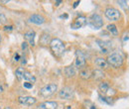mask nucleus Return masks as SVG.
Returning a JSON list of instances; mask_svg holds the SVG:
<instances>
[{"instance_id":"1a4fd4ad","label":"nucleus","mask_w":129,"mask_h":109,"mask_svg":"<svg viewBox=\"0 0 129 109\" xmlns=\"http://www.w3.org/2000/svg\"><path fill=\"white\" fill-rule=\"evenodd\" d=\"M60 97L62 99H66V100H69V99H72L74 97V90L71 88V87H64L62 88V90L60 91Z\"/></svg>"},{"instance_id":"dca6fc26","label":"nucleus","mask_w":129,"mask_h":109,"mask_svg":"<svg viewBox=\"0 0 129 109\" xmlns=\"http://www.w3.org/2000/svg\"><path fill=\"white\" fill-rule=\"evenodd\" d=\"M64 75H66V77L67 78H73L75 75H76V69H75V67L73 66V65H71V66H67L66 68H64Z\"/></svg>"},{"instance_id":"b1692460","label":"nucleus","mask_w":129,"mask_h":109,"mask_svg":"<svg viewBox=\"0 0 129 109\" xmlns=\"http://www.w3.org/2000/svg\"><path fill=\"white\" fill-rule=\"evenodd\" d=\"M107 30L110 32L112 35H117V28H116V26L115 25H113V24H109V25H107Z\"/></svg>"},{"instance_id":"9b49d317","label":"nucleus","mask_w":129,"mask_h":109,"mask_svg":"<svg viewBox=\"0 0 129 109\" xmlns=\"http://www.w3.org/2000/svg\"><path fill=\"white\" fill-rule=\"evenodd\" d=\"M18 101H19L21 104L31 106V105L36 103V98L31 97V96H20V97L18 98Z\"/></svg>"},{"instance_id":"6ab92c4d","label":"nucleus","mask_w":129,"mask_h":109,"mask_svg":"<svg viewBox=\"0 0 129 109\" xmlns=\"http://www.w3.org/2000/svg\"><path fill=\"white\" fill-rule=\"evenodd\" d=\"M23 78L27 80V82H30V83H32V84L36 81L35 77L32 76V75H31L30 72H28V71H24V76H23Z\"/></svg>"},{"instance_id":"f257e3e1","label":"nucleus","mask_w":129,"mask_h":109,"mask_svg":"<svg viewBox=\"0 0 129 109\" xmlns=\"http://www.w3.org/2000/svg\"><path fill=\"white\" fill-rule=\"evenodd\" d=\"M50 48H51V51L53 52V54L58 58L62 57L66 51L64 44L60 39H53L50 42Z\"/></svg>"},{"instance_id":"e433bc0d","label":"nucleus","mask_w":129,"mask_h":109,"mask_svg":"<svg viewBox=\"0 0 129 109\" xmlns=\"http://www.w3.org/2000/svg\"><path fill=\"white\" fill-rule=\"evenodd\" d=\"M5 109H11V108H10V107H6Z\"/></svg>"},{"instance_id":"ddd939ff","label":"nucleus","mask_w":129,"mask_h":109,"mask_svg":"<svg viewBox=\"0 0 129 109\" xmlns=\"http://www.w3.org/2000/svg\"><path fill=\"white\" fill-rule=\"evenodd\" d=\"M35 36H36V34L32 30H30V31L25 33V40L29 43V45L35 46Z\"/></svg>"},{"instance_id":"f704fd0d","label":"nucleus","mask_w":129,"mask_h":109,"mask_svg":"<svg viewBox=\"0 0 129 109\" xmlns=\"http://www.w3.org/2000/svg\"><path fill=\"white\" fill-rule=\"evenodd\" d=\"M22 60H23V61H22V64H25V63H26V59H25L24 56L22 57Z\"/></svg>"},{"instance_id":"bb28decb","label":"nucleus","mask_w":129,"mask_h":109,"mask_svg":"<svg viewBox=\"0 0 129 109\" xmlns=\"http://www.w3.org/2000/svg\"><path fill=\"white\" fill-rule=\"evenodd\" d=\"M12 30H13V27H12V26H5V27H4V31L11 32Z\"/></svg>"},{"instance_id":"412c9836","label":"nucleus","mask_w":129,"mask_h":109,"mask_svg":"<svg viewBox=\"0 0 129 109\" xmlns=\"http://www.w3.org/2000/svg\"><path fill=\"white\" fill-rule=\"evenodd\" d=\"M99 99H100V101H102V102H104V103H106V104H108V105L113 104V100H112V98H111V97L99 95Z\"/></svg>"},{"instance_id":"6e6552de","label":"nucleus","mask_w":129,"mask_h":109,"mask_svg":"<svg viewBox=\"0 0 129 109\" xmlns=\"http://www.w3.org/2000/svg\"><path fill=\"white\" fill-rule=\"evenodd\" d=\"M85 62L86 61H85V57H84L83 53L80 50H78L76 52V66L78 68H81L82 66L85 65Z\"/></svg>"},{"instance_id":"c85d7f7f","label":"nucleus","mask_w":129,"mask_h":109,"mask_svg":"<svg viewBox=\"0 0 129 109\" xmlns=\"http://www.w3.org/2000/svg\"><path fill=\"white\" fill-rule=\"evenodd\" d=\"M13 60H14L15 62H18V61L20 60V55H19L18 53H16V54L14 55V58H13Z\"/></svg>"},{"instance_id":"c756f323","label":"nucleus","mask_w":129,"mask_h":109,"mask_svg":"<svg viewBox=\"0 0 129 109\" xmlns=\"http://www.w3.org/2000/svg\"><path fill=\"white\" fill-rule=\"evenodd\" d=\"M0 22L1 23H5L6 22V17L4 15H2V14L0 15Z\"/></svg>"},{"instance_id":"f8f14e48","label":"nucleus","mask_w":129,"mask_h":109,"mask_svg":"<svg viewBox=\"0 0 129 109\" xmlns=\"http://www.w3.org/2000/svg\"><path fill=\"white\" fill-rule=\"evenodd\" d=\"M58 103L55 101H46L43 103H40V105L37 107V109H57Z\"/></svg>"},{"instance_id":"cd10ccee","label":"nucleus","mask_w":129,"mask_h":109,"mask_svg":"<svg viewBox=\"0 0 129 109\" xmlns=\"http://www.w3.org/2000/svg\"><path fill=\"white\" fill-rule=\"evenodd\" d=\"M128 40H129V32L124 34V36H123V42H126Z\"/></svg>"},{"instance_id":"a878e982","label":"nucleus","mask_w":129,"mask_h":109,"mask_svg":"<svg viewBox=\"0 0 129 109\" xmlns=\"http://www.w3.org/2000/svg\"><path fill=\"white\" fill-rule=\"evenodd\" d=\"M23 86H24L25 88H27V89H31V88L33 87V84L32 83H30V82H27V81H26V82L23 83Z\"/></svg>"},{"instance_id":"2eb2a0df","label":"nucleus","mask_w":129,"mask_h":109,"mask_svg":"<svg viewBox=\"0 0 129 109\" xmlns=\"http://www.w3.org/2000/svg\"><path fill=\"white\" fill-rule=\"evenodd\" d=\"M94 63H95V65H97L99 68H106L107 65H108L106 60L103 59V58H97V59H95Z\"/></svg>"},{"instance_id":"72a5a7b5","label":"nucleus","mask_w":129,"mask_h":109,"mask_svg":"<svg viewBox=\"0 0 129 109\" xmlns=\"http://www.w3.org/2000/svg\"><path fill=\"white\" fill-rule=\"evenodd\" d=\"M68 17H69V16H68V14H63V15L60 16V18H62V19H63V18H64V19H68Z\"/></svg>"},{"instance_id":"a211bd4d","label":"nucleus","mask_w":129,"mask_h":109,"mask_svg":"<svg viewBox=\"0 0 129 109\" xmlns=\"http://www.w3.org/2000/svg\"><path fill=\"white\" fill-rule=\"evenodd\" d=\"M80 77L81 78H83V79H88V78H91V72L88 69H86V68L81 69V71H80Z\"/></svg>"},{"instance_id":"5701e85b","label":"nucleus","mask_w":129,"mask_h":109,"mask_svg":"<svg viewBox=\"0 0 129 109\" xmlns=\"http://www.w3.org/2000/svg\"><path fill=\"white\" fill-rule=\"evenodd\" d=\"M83 109H96V107H95V105L91 101L86 100L83 103Z\"/></svg>"},{"instance_id":"2f4dec72","label":"nucleus","mask_w":129,"mask_h":109,"mask_svg":"<svg viewBox=\"0 0 129 109\" xmlns=\"http://www.w3.org/2000/svg\"><path fill=\"white\" fill-rule=\"evenodd\" d=\"M81 3V1H76L75 3H74V8H77L78 7V5Z\"/></svg>"},{"instance_id":"393cba45","label":"nucleus","mask_w":129,"mask_h":109,"mask_svg":"<svg viewBox=\"0 0 129 109\" xmlns=\"http://www.w3.org/2000/svg\"><path fill=\"white\" fill-rule=\"evenodd\" d=\"M117 3H118V4H119V5H120V6H121L123 9H125V10H126V9H128V4H127V1H118Z\"/></svg>"},{"instance_id":"c9c22d12","label":"nucleus","mask_w":129,"mask_h":109,"mask_svg":"<svg viewBox=\"0 0 129 109\" xmlns=\"http://www.w3.org/2000/svg\"><path fill=\"white\" fill-rule=\"evenodd\" d=\"M61 3H62V1H61V0H59V1H56V6H59Z\"/></svg>"},{"instance_id":"39448f33","label":"nucleus","mask_w":129,"mask_h":109,"mask_svg":"<svg viewBox=\"0 0 129 109\" xmlns=\"http://www.w3.org/2000/svg\"><path fill=\"white\" fill-rule=\"evenodd\" d=\"M105 16L108 20H111V21H118L120 19V12L112 7H108L105 9Z\"/></svg>"},{"instance_id":"58836bf2","label":"nucleus","mask_w":129,"mask_h":109,"mask_svg":"<svg viewBox=\"0 0 129 109\" xmlns=\"http://www.w3.org/2000/svg\"><path fill=\"white\" fill-rule=\"evenodd\" d=\"M0 109H1V108H0Z\"/></svg>"},{"instance_id":"4468645a","label":"nucleus","mask_w":129,"mask_h":109,"mask_svg":"<svg viewBox=\"0 0 129 109\" xmlns=\"http://www.w3.org/2000/svg\"><path fill=\"white\" fill-rule=\"evenodd\" d=\"M30 22H32L36 25H41L45 22V18L43 16L38 15V14H33L31 17H30Z\"/></svg>"},{"instance_id":"7c9ffc66","label":"nucleus","mask_w":129,"mask_h":109,"mask_svg":"<svg viewBox=\"0 0 129 109\" xmlns=\"http://www.w3.org/2000/svg\"><path fill=\"white\" fill-rule=\"evenodd\" d=\"M22 50H23V51H26V50H27V43H26V42H24V43L22 44Z\"/></svg>"},{"instance_id":"0eeeda50","label":"nucleus","mask_w":129,"mask_h":109,"mask_svg":"<svg viewBox=\"0 0 129 109\" xmlns=\"http://www.w3.org/2000/svg\"><path fill=\"white\" fill-rule=\"evenodd\" d=\"M96 43L98 47L100 48V51H101L102 54H108L112 49V45H111L110 42L102 41V40H96Z\"/></svg>"},{"instance_id":"f03ea898","label":"nucleus","mask_w":129,"mask_h":109,"mask_svg":"<svg viewBox=\"0 0 129 109\" xmlns=\"http://www.w3.org/2000/svg\"><path fill=\"white\" fill-rule=\"evenodd\" d=\"M106 62H107L108 64H110L111 66L118 68V67H120L123 64V58L118 53H112L111 55L108 56Z\"/></svg>"},{"instance_id":"4c0bfd02","label":"nucleus","mask_w":129,"mask_h":109,"mask_svg":"<svg viewBox=\"0 0 129 109\" xmlns=\"http://www.w3.org/2000/svg\"><path fill=\"white\" fill-rule=\"evenodd\" d=\"M0 42H1V36H0Z\"/></svg>"},{"instance_id":"423d86ee","label":"nucleus","mask_w":129,"mask_h":109,"mask_svg":"<svg viewBox=\"0 0 129 109\" xmlns=\"http://www.w3.org/2000/svg\"><path fill=\"white\" fill-rule=\"evenodd\" d=\"M99 91L101 93H103L104 96H108V97L115 94V90L109 87V84L107 82H101L99 84Z\"/></svg>"},{"instance_id":"9d476101","label":"nucleus","mask_w":129,"mask_h":109,"mask_svg":"<svg viewBox=\"0 0 129 109\" xmlns=\"http://www.w3.org/2000/svg\"><path fill=\"white\" fill-rule=\"evenodd\" d=\"M87 23V20L84 16H80L76 19V21L72 24V29H80V28H82L83 26H85Z\"/></svg>"},{"instance_id":"473e14b6","label":"nucleus","mask_w":129,"mask_h":109,"mask_svg":"<svg viewBox=\"0 0 129 109\" xmlns=\"http://www.w3.org/2000/svg\"><path fill=\"white\" fill-rule=\"evenodd\" d=\"M3 91H4V85L2 83H0V93L3 92Z\"/></svg>"},{"instance_id":"4be33fe9","label":"nucleus","mask_w":129,"mask_h":109,"mask_svg":"<svg viewBox=\"0 0 129 109\" xmlns=\"http://www.w3.org/2000/svg\"><path fill=\"white\" fill-rule=\"evenodd\" d=\"M15 76L18 80H21L23 78V76H24V69L23 67H18L16 69V72H15Z\"/></svg>"},{"instance_id":"20e7f679","label":"nucleus","mask_w":129,"mask_h":109,"mask_svg":"<svg viewBox=\"0 0 129 109\" xmlns=\"http://www.w3.org/2000/svg\"><path fill=\"white\" fill-rule=\"evenodd\" d=\"M57 89H58V86L56 84L50 83V84L45 85L44 87H42L40 89V94L42 96H44V97H49V96H51V95H53L57 91Z\"/></svg>"},{"instance_id":"7ed1b4c3","label":"nucleus","mask_w":129,"mask_h":109,"mask_svg":"<svg viewBox=\"0 0 129 109\" xmlns=\"http://www.w3.org/2000/svg\"><path fill=\"white\" fill-rule=\"evenodd\" d=\"M88 25L92 29L98 30L103 26V20L98 14H92L88 19Z\"/></svg>"},{"instance_id":"f3484780","label":"nucleus","mask_w":129,"mask_h":109,"mask_svg":"<svg viewBox=\"0 0 129 109\" xmlns=\"http://www.w3.org/2000/svg\"><path fill=\"white\" fill-rule=\"evenodd\" d=\"M40 44L43 46H46L50 44V35L49 34H43L40 37Z\"/></svg>"},{"instance_id":"aec40b11","label":"nucleus","mask_w":129,"mask_h":109,"mask_svg":"<svg viewBox=\"0 0 129 109\" xmlns=\"http://www.w3.org/2000/svg\"><path fill=\"white\" fill-rule=\"evenodd\" d=\"M91 77H93V78H95V79H101V78L104 77V75H103V72L100 70V69H94L92 72H91Z\"/></svg>"}]
</instances>
